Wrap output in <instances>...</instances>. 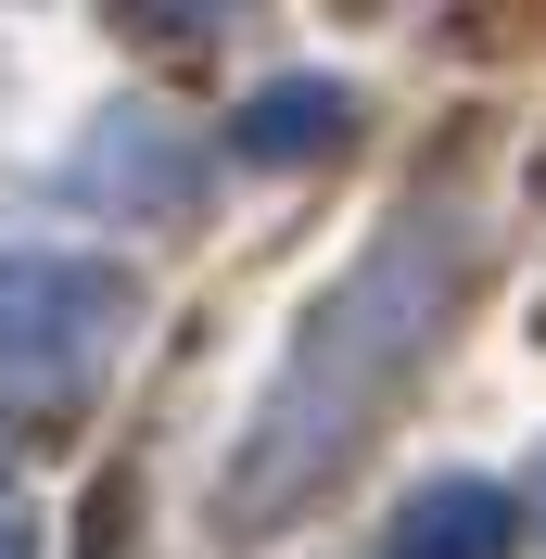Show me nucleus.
<instances>
[{"label":"nucleus","mask_w":546,"mask_h":559,"mask_svg":"<svg viewBox=\"0 0 546 559\" xmlns=\"http://www.w3.org/2000/svg\"><path fill=\"white\" fill-rule=\"evenodd\" d=\"M0 559H38V534H26V522H0Z\"/></svg>","instance_id":"obj_6"},{"label":"nucleus","mask_w":546,"mask_h":559,"mask_svg":"<svg viewBox=\"0 0 546 559\" xmlns=\"http://www.w3.org/2000/svg\"><path fill=\"white\" fill-rule=\"evenodd\" d=\"M76 191L90 204H128V216H178L191 204V153H178L166 115H103L90 153H76Z\"/></svg>","instance_id":"obj_4"},{"label":"nucleus","mask_w":546,"mask_h":559,"mask_svg":"<svg viewBox=\"0 0 546 559\" xmlns=\"http://www.w3.org/2000/svg\"><path fill=\"white\" fill-rule=\"evenodd\" d=\"M343 128H356V103H343L331 76H280V90H254V103L229 115V153H254V166H318V153H343Z\"/></svg>","instance_id":"obj_5"},{"label":"nucleus","mask_w":546,"mask_h":559,"mask_svg":"<svg viewBox=\"0 0 546 559\" xmlns=\"http://www.w3.org/2000/svg\"><path fill=\"white\" fill-rule=\"evenodd\" d=\"M521 509H534V522H546V457H534V484H521Z\"/></svg>","instance_id":"obj_7"},{"label":"nucleus","mask_w":546,"mask_h":559,"mask_svg":"<svg viewBox=\"0 0 546 559\" xmlns=\"http://www.w3.org/2000/svg\"><path fill=\"white\" fill-rule=\"evenodd\" d=\"M471 280H483L471 204H432V191H419V204L381 216L369 254L293 318V344H280L268 394H254V419H241V445H229L216 522H229V534H268V522H293L318 484H343L356 445H369L381 419L407 407V382L432 369L444 318L471 306Z\"/></svg>","instance_id":"obj_1"},{"label":"nucleus","mask_w":546,"mask_h":559,"mask_svg":"<svg viewBox=\"0 0 546 559\" xmlns=\"http://www.w3.org/2000/svg\"><path fill=\"white\" fill-rule=\"evenodd\" d=\"M128 331H140V280L115 254L13 242L0 254V419L13 432H76L103 407Z\"/></svg>","instance_id":"obj_2"},{"label":"nucleus","mask_w":546,"mask_h":559,"mask_svg":"<svg viewBox=\"0 0 546 559\" xmlns=\"http://www.w3.org/2000/svg\"><path fill=\"white\" fill-rule=\"evenodd\" d=\"M521 509L509 484H471V471H444V484H419L407 509H394V547L381 559H521Z\"/></svg>","instance_id":"obj_3"}]
</instances>
